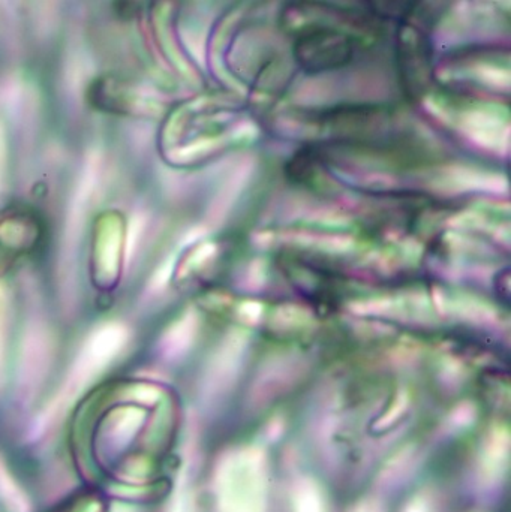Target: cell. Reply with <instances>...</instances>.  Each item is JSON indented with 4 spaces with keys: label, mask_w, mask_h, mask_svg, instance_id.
<instances>
[{
    "label": "cell",
    "mask_w": 511,
    "mask_h": 512,
    "mask_svg": "<svg viewBox=\"0 0 511 512\" xmlns=\"http://www.w3.org/2000/svg\"><path fill=\"white\" fill-rule=\"evenodd\" d=\"M509 457V438L506 433L497 432L489 439L483 457V472L486 477H498L503 471Z\"/></svg>",
    "instance_id": "52a82bcc"
},
{
    "label": "cell",
    "mask_w": 511,
    "mask_h": 512,
    "mask_svg": "<svg viewBox=\"0 0 511 512\" xmlns=\"http://www.w3.org/2000/svg\"><path fill=\"white\" fill-rule=\"evenodd\" d=\"M123 342L125 337L120 328H105L96 333L84 346L83 352L72 367L68 390H81L84 385L90 384L96 376L101 375L105 367L116 357L117 352L122 349Z\"/></svg>",
    "instance_id": "277c9868"
},
{
    "label": "cell",
    "mask_w": 511,
    "mask_h": 512,
    "mask_svg": "<svg viewBox=\"0 0 511 512\" xmlns=\"http://www.w3.org/2000/svg\"><path fill=\"white\" fill-rule=\"evenodd\" d=\"M0 501H3L5 507L11 512H29L26 498L2 462H0Z\"/></svg>",
    "instance_id": "ba28073f"
},
{
    "label": "cell",
    "mask_w": 511,
    "mask_h": 512,
    "mask_svg": "<svg viewBox=\"0 0 511 512\" xmlns=\"http://www.w3.org/2000/svg\"><path fill=\"white\" fill-rule=\"evenodd\" d=\"M87 101L95 110L114 116H128L135 108L134 93L125 81L105 75L96 78L87 90Z\"/></svg>",
    "instance_id": "5b68a950"
},
{
    "label": "cell",
    "mask_w": 511,
    "mask_h": 512,
    "mask_svg": "<svg viewBox=\"0 0 511 512\" xmlns=\"http://www.w3.org/2000/svg\"><path fill=\"white\" fill-rule=\"evenodd\" d=\"M294 57L309 74L338 71L353 62L359 39L329 24L303 27L294 38Z\"/></svg>",
    "instance_id": "7a4b0ae2"
},
{
    "label": "cell",
    "mask_w": 511,
    "mask_h": 512,
    "mask_svg": "<svg viewBox=\"0 0 511 512\" xmlns=\"http://www.w3.org/2000/svg\"><path fill=\"white\" fill-rule=\"evenodd\" d=\"M423 21L426 18L420 11H405L399 17V72L408 95H419L431 71V42Z\"/></svg>",
    "instance_id": "3957f363"
},
{
    "label": "cell",
    "mask_w": 511,
    "mask_h": 512,
    "mask_svg": "<svg viewBox=\"0 0 511 512\" xmlns=\"http://www.w3.org/2000/svg\"><path fill=\"white\" fill-rule=\"evenodd\" d=\"M114 512H132V511L126 510V508H119V510H114Z\"/></svg>",
    "instance_id": "4fadbf2b"
},
{
    "label": "cell",
    "mask_w": 511,
    "mask_h": 512,
    "mask_svg": "<svg viewBox=\"0 0 511 512\" xmlns=\"http://www.w3.org/2000/svg\"><path fill=\"white\" fill-rule=\"evenodd\" d=\"M405 512H428L426 511L425 505L420 504V502H413V504L408 505L407 510Z\"/></svg>",
    "instance_id": "8fae6325"
},
{
    "label": "cell",
    "mask_w": 511,
    "mask_h": 512,
    "mask_svg": "<svg viewBox=\"0 0 511 512\" xmlns=\"http://www.w3.org/2000/svg\"><path fill=\"white\" fill-rule=\"evenodd\" d=\"M168 512H195L194 501H192V495L188 487L180 486L177 489Z\"/></svg>",
    "instance_id": "30bf717a"
},
{
    "label": "cell",
    "mask_w": 511,
    "mask_h": 512,
    "mask_svg": "<svg viewBox=\"0 0 511 512\" xmlns=\"http://www.w3.org/2000/svg\"><path fill=\"white\" fill-rule=\"evenodd\" d=\"M353 512H377L374 507H371V505H362V507L357 508V510H354Z\"/></svg>",
    "instance_id": "7c38bea8"
},
{
    "label": "cell",
    "mask_w": 511,
    "mask_h": 512,
    "mask_svg": "<svg viewBox=\"0 0 511 512\" xmlns=\"http://www.w3.org/2000/svg\"><path fill=\"white\" fill-rule=\"evenodd\" d=\"M216 512H266L267 468L263 454L245 448L228 454L215 480Z\"/></svg>",
    "instance_id": "6da1fadb"
},
{
    "label": "cell",
    "mask_w": 511,
    "mask_h": 512,
    "mask_svg": "<svg viewBox=\"0 0 511 512\" xmlns=\"http://www.w3.org/2000/svg\"><path fill=\"white\" fill-rule=\"evenodd\" d=\"M240 357L242 354L237 348H230L216 355L212 366L206 372V379H204L207 393L216 396V394L224 393L234 384L239 375Z\"/></svg>",
    "instance_id": "8992f818"
},
{
    "label": "cell",
    "mask_w": 511,
    "mask_h": 512,
    "mask_svg": "<svg viewBox=\"0 0 511 512\" xmlns=\"http://www.w3.org/2000/svg\"><path fill=\"white\" fill-rule=\"evenodd\" d=\"M294 512H327L323 495L311 481H303L294 493Z\"/></svg>",
    "instance_id": "9c48e42d"
}]
</instances>
